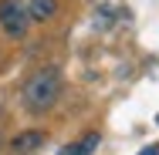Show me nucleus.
Masks as SVG:
<instances>
[{
    "label": "nucleus",
    "mask_w": 159,
    "mask_h": 155,
    "mask_svg": "<svg viewBox=\"0 0 159 155\" xmlns=\"http://www.w3.org/2000/svg\"><path fill=\"white\" fill-rule=\"evenodd\" d=\"M98 142H102V138H98L95 131H92V135H85V138H78L75 145H68V149H61L58 155H92V152L98 149Z\"/></svg>",
    "instance_id": "4"
},
{
    "label": "nucleus",
    "mask_w": 159,
    "mask_h": 155,
    "mask_svg": "<svg viewBox=\"0 0 159 155\" xmlns=\"http://www.w3.org/2000/svg\"><path fill=\"white\" fill-rule=\"evenodd\" d=\"M27 17L31 20H51L58 14V0H27Z\"/></svg>",
    "instance_id": "3"
},
{
    "label": "nucleus",
    "mask_w": 159,
    "mask_h": 155,
    "mask_svg": "<svg viewBox=\"0 0 159 155\" xmlns=\"http://www.w3.org/2000/svg\"><path fill=\"white\" fill-rule=\"evenodd\" d=\"M139 155H159V152H156V149H142Z\"/></svg>",
    "instance_id": "6"
},
{
    "label": "nucleus",
    "mask_w": 159,
    "mask_h": 155,
    "mask_svg": "<svg viewBox=\"0 0 159 155\" xmlns=\"http://www.w3.org/2000/svg\"><path fill=\"white\" fill-rule=\"evenodd\" d=\"M0 24L10 37H24L31 27V17H27V7L17 3V0H3L0 3Z\"/></svg>",
    "instance_id": "2"
},
{
    "label": "nucleus",
    "mask_w": 159,
    "mask_h": 155,
    "mask_svg": "<svg viewBox=\"0 0 159 155\" xmlns=\"http://www.w3.org/2000/svg\"><path fill=\"white\" fill-rule=\"evenodd\" d=\"M41 142H44V131H20V135L14 138V152H20V155H24V152H34Z\"/></svg>",
    "instance_id": "5"
},
{
    "label": "nucleus",
    "mask_w": 159,
    "mask_h": 155,
    "mask_svg": "<svg viewBox=\"0 0 159 155\" xmlns=\"http://www.w3.org/2000/svg\"><path fill=\"white\" fill-rule=\"evenodd\" d=\"M58 94H61V71L58 67H41L24 84V105H27V111L41 115L58 101Z\"/></svg>",
    "instance_id": "1"
}]
</instances>
